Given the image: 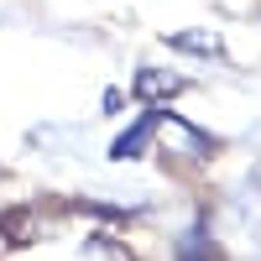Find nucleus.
<instances>
[{
  "label": "nucleus",
  "instance_id": "nucleus-3",
  "mask_svg": "<svg viewBox=\"0 0 261 261\" xmlns=\"http://www.w3.org/2000/svg\"><path fill=\"white\" fill-rule=\"evenodd\" d=\"M141 141H146V125H136V130H125V136L110 146V157H136L141 151Z\"/></svg>",
  "mask_w": 261,
  "mask_h": 261
},
{
  "label": "nucleus",
  "instance_id": "nucleus-4",
  "mask_svg": "<svg viewBox=\"0 0 261 261\" xmlns=\"http://www.w3.org/2000/svg\"><path fill=\"white\" fill-rule=\"evenodd\" d=\"M99 110H105V115H120V110H125V94H120V89H105V105H99Z\"/></svg>",
  "mask_w": 261,
  "mask_h": 261
},
{
  "label": "nucleus",
  "instance_id": "nucleus-2",
  "mask_svg": "<svg viewBox=\"0 0 261 261\" xmlns=\"http://www.w3.org/2000/svg\"><path fill=\"white\" fill-rule=\"evenodd\" d=\"M178 53H204V58H225V42L214 37V32H172L167 37Z\"/></svg>",
  "mask_w": 261,
  "mask_h": 261
},
{
  "label": "nucleus",
  "instance_id": "nucleus-1",
  "mask_svg": "<svg viewBox=\"0 0 261 261\" xmlns=\"http://www.w3.org/2000/svg\"><path fill=\"white\" fill-rule=\"evenodd\" d=\"M183 89H188V79L167 73V68H141L136 73V94L141 99H172V94H183Z\"/></svg>",
  "mask_w": 261,
  "mask_h": 261
}]
</instances>
